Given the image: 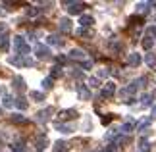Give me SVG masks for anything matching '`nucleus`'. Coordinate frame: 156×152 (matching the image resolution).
I'll list each match as a JSON object with an SVG mask.
<instances>
[]
</instances>
